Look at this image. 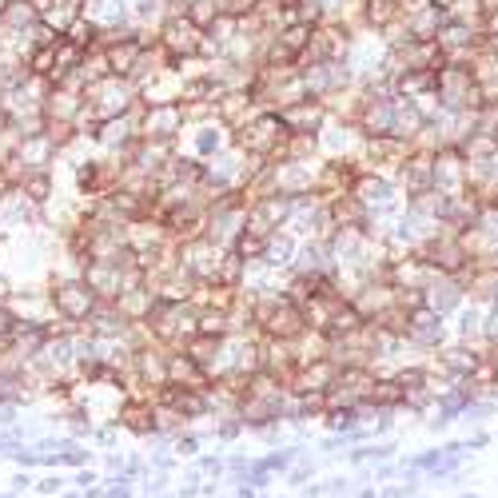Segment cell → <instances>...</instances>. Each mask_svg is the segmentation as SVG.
Wrapping results in <instances>:
<instances>
[{
    "mask_svg": "<svg viewBox=\"0 0 498 498\" xmlns=\"http://www.w3.org/2000/svg\"><path fill=\"white\" fill-rule=\"evenodd\" d=\"M423 128H427V112L418 108V100L415 96H395V136L418 144Z\"/></svg>",
    "mask_w": 498,
    "mask_h": 498,
    "instance_id": "4316f807",
    "label": "cell"
},
{
    "mask_svg": "<svg viewBox=\"0 0 498 498\" xmlns=\"http://www.w3.org/2000/svg\"><path fill=\"white\" fill-rule=\"evenodd\" d=\"M411 148H415V144H411V140H402V136H363L359 163H363V168H375V172H386V176H395Z\"/></svg>",
    "mask_w": 498,
    "mask_h": 498,
    "instance_id": "ba28073f",
    "label": "cell"
},
{
    "mask_svg": "<svg viewBox=\"0 0 498 498\" xmlns=\"http://www.w3.org/2000/svg\"><path fill=\"white\" fill-rule=\"evenodd\" d=\"M231 251L240 259H247V263H256V259H263V251H267V240H263V235H251V231H240L235 243H231Z\"/></svg>",
    "mask_w": 498,
    "mask_h": 498,
    "instance_id": "8d00e7d4",
    "label": "cell"
},
{
    "mask_svg": "<svg viewBox=\"0 0 498 498\" xmlns=\"http://www.w3.org/2000/svg\"><path fill=\"white\" fill-rule=\"evenodd\" d=\"M486 443H490V434H486V431H474V434H470V438L463 443V447H466V450H482Z\"/></svg>",
    "mask_w": 498,
    "mask_h": 498,
    "instance_id": "f35d334b",
    "label": "cell"
},
{
    "mask_svg": "<svg viewBox=\"0 0 498 498\" xmlns=\"http://www.w3.org/2000/svg\"><path fill=\"white\" fill-rule=\"evenodd\" d=\"M112 303L128 323H144L148 315H152V307L160 303V295H156V287H152L148 279H136V283H128V287L116 295Z\"/></svg>",
    "mask_w": 498,
    "mask_h": 498,
    "instance_id": "d6986e66",
    "label": "cell"
},
{
    "mask_svg": "<svg viewBox=\"0 0 498 498\" xmlns=\"http://www.w3.org/2000/svg\"><path fill=\"white\" fill-rule=\"evenodd\" d=\"M355 124H359L363 136H395V96L391 100H363Z\"/></svg>",
    "mask_w": 498,
    "mask_h": 498,
    "instance_id": "44dd1931",
    "label": "cell"
},
{
    "mask_svg": "<svg viewBox=\"0 0 498 498\" xmlns=\"http://www.w3.org/2000/svg\"><path fill=\"white\" fill-rule=\"evenodd\" d=\"M431 176H434V152L415 144L407 152V160L399 163L395 184H399L402 195H415V192H427V188H431Z\"/></svg>",
    "mask_w": 498,
    "mask_h": 498,
    "instance_id": "5bb4252c",
    "label": "cell"
},
{
    "mask_svg": "<svg viewBox=\"0 0 498 498\" xmlns=\"http://www.w3.org/2000/svg\"><path fill=\"white\" fill-rule=\"evenodd\" d=\"M438 48L447 52V60L470 64L482 52V28L479 24H463V20H447V28L438 33Z\"/></svg>",
    "mask_w": 498,
    "mask_h": 498,
    "instance_id": "7c38bea8",
    "label": "cell"
},
{
    "mask_svg": "<svg viewBox=\"0 0 498 498\" xmlns=\"http://www.w3.org/2000/svg\"><path fill=\"white\" fill-rule=\"evenodd\" d=\"M64 33H68V40H76V44H80L84 52H96V48H104V24H100L96 17H88V12L72 20V24H68Z\"/></svg>",
    "mask_w": 498,
    "mask_h": 498,
    "instance_id": "4dcf8cb0",
    "label": "cell"
},
{
    "mask_svg": "<svg viewBox=\"0 0 498 498\" xmlns=\"http://www.w3.org/2000/svg\"><path fill=\"white\" fill-rule=\"evenodd\" d=\"M116 427L140 434V438L156 434V402L136 399V395H132V399H120V407H116Z\"/></svg>",
    "mask_w": 498,
    "mask_h": 498,
    "instance_id": "ffe728a7",
    "label": "cell"
},
{
    "mask_svg": "<svg viewBox=\"0 0 498 498\" xmlns=\"http://www.w3.org/2000/svg\"><path fill=\"white\" fill-rule=\"evenodd\" d=\"M136 104H140V88H136L128 76H104L100 84H92V88L84 92L80 132L88 136V128H92V124H100V120H112V116H128Z\"/></svg>",
    "mask_w": 498,
    "mask_h": 498,
    "instance_id": "6da1fadb",
    "label": "cell"
},
{
    "mask_svg": "<svg viewBox=\"0 0 498 498\" xmlns=\"http://www.w3.org/2000/svg\"><path fill=\"white\" fill-rule=\"evenodd\" d=\"M427 92H434L431 68H407L395 76V96H427Z\"/></svg>",
    "mask_w": 498,
    "mask_h": 498,
    "instance_id": "1f68e13d",
    "label": "cell"
},
{
    "mask_svg": "<svg viewBox=\"0 0 498 498\" xmlns=\"http://www.w3.org/2000/svg\"><path fill=\"white\" fill-rule=\"evenodd\" d=\"M104 56L112 64V76H132L140 56H144V36H120V40H104Z\"/></svg>",
    "mask_w": 498,
    "mask_h": 498,
    "instance_id": "cb8c5ba5",
    "label": "cell"
},
{
    "mask_svg": "<svg viewBox=\"0 0 498 498\" xmlns=\"http://www.w3.org/2000/svg\"><path fill=\"white\" fill-rule=\"evenodd\" d=\"M243 275H247V259H240L231 247L224 251V259H220V272H215V283H224V287H243Z\"/></svg>",
    "mask_w": 498,
    "mask_h": 498,
    "instance_id": "836d02e7",
    "label": "cell"
},
{
    "mask_svg": "<svg viewBox=\"0 0 498 498\" xmlns=\"http://www.w3.org/2000/svg\"><path fill=\"white\" fill-rule=\"evenodd\" d=\"M156 402V399H152ZM188 431V418L179 415L176 407H163V402H156V434L160 438H176V434Z\"/></svg>",
    "mask_w": 498,
    "mask_h": 498,
    "instance_id": "e575fe53",
    "label": "cell"
},
{
    "mask_svg": "<svg viewBox=\"0 0 498 498\" xmlns=\"http://www.w3.org/2000/svg\"><path fill=\"white\" fill-rule=\"evenodd\" d=\"M275 188L283 195H307L315 192V163H303V160H283L275 163Z\"/></svg>",
    "mask_w": 498,
    "mask_h": 498,
    "instance_id": "7402d4cb",
    "label": "cell"
},
{
    "mask_svg": "<svg viewBox=\"0 0 498 498\" xmlns=\"http://www.w3.org/2000/svg\"><path fill=\"white\" fill-rule=\"evenodd\" d=\"M220 17H224V4H220V0H188V20H192L195 28L208 33Z\"/></svg>",
    "mask_w": 498,
    "mask_h": 498,
    "instance_id": "d590c367",
    "label": "cell"
},
{
    "mask_svg": "<svg viewBox=\"0 0 498 498\" xmlns=\"http://www.w3.org/2000/svg\"><path fill=\"white\" fill-rule=\"evenodd\" d=\"M168 383H179V386H195V391H208L211 386V375L199 363H195L192 355L176 347V351H168Z\"/></svg>",
    "mask_w": 498,
    "mask_h": 498,
    "instance_id": "d4e9b609",
    "label": "cell"
},
{
    "mask_svg": "<svg viewBox=\"0 0 498 498\" xmlns=\"http://www.w3.org/2000/svg\"><path fill=\"white\" fill-rule=\"evenodd\" d=\"M339 379V363L331 355H323V359H311L303 367H295V375L287 379V391L291 395H299V399H323Z\"/></svg>",
    "mask_w": 498,
    "mask_h": 498,
    "instance_id": "52a82bcc",
    "label": "cell"
},
{
    "mask_svg": "<svg viewBox=\"0 0 498 498\" xmlns=\"http://www.w3.org/2000/svg\"><path fill=\"white\" fill-rule=\"evenodd\" d=\"M227 247H215L211 240H188L179 243V263L192 272L195 283H215V272H220V259H224Z\"/></svg>",
    "mask_w": 498,
    "mask_h": 498,
    "instance_id": "30bf717a",
    "label": "cell"
},
{
    "mask_svg": "<svg viewBox=\"0 0 498 498\" xmlns=\"http://www.w3.org/2000/svg\"><path fill=\"white\" fill-rule=\"evenodd\" d=\"M490 136H495V144H498V120H495V128H490Z\"/></svg>",
    "mask_w": 498,
    "mask_h": 498,
    "instance_id": "60d3db41",
    "label": "cell"
},
{
    "mask_svg": "<svg viewBox=\"0 0 498 498\" xmlns=\"http://www.w3.org/2000/svg\"><path fill=\"white\" fill-rule=\"evenodd\" d=\"M279 116H283V124L291 132H315L319 136L327 128V120H331V108L319 96H303V100H295V104H287V108H279Z\"/></svg>",
    "mask_w": 498,
    "mask_h": 498,
    "instance_id": "2e32d148",
    "label": "cell"
},
{
    "mask_svg": "<svg viewBox=\"0 0 498 498\" xmlns=\"http://www.w3.org/2000/svg\"><path fill=\"white\" fill-rule=\"evenodd\" d=\"M17 192L24 195L28 204L44 208V204H52V195H56V179H52V172H24V176L17 179Z\"/></svg>",
    "mask_w": 498,
    "mask_h": 498,
    "instance_id": "f546056e",
    "label": "cell"
},
{
    "mask_svg": "<svg viewBox=\"0 0 498 498\" xmlns=\"http://www.w3.org/2000/svg\"><path fill=\"white\" fill-rule=\"evenodd\" d=\"M295 251H299V240L291 235L287 227H279L272 240H267L263 263H267V267H275V272H291V263H295Z\"/></svg>",
    "mask_w": 498,
    "mask_h": 498,
    "instance_id": "f1b7e54d",
    "label": "cell"
},
{
    "mask_svg": "<svg viewBox=\"0 0 498 498\" xmlns=\"http://www.w3.org/2000/svg\"><path fill=\"white\" fill-rule=\"evenodd\" d=\"M450 335L463 343H482V303L466 299L454 315H450Z\"/></svg>",
    "mask_w": 498,
    "mask_h": 498,
    "instance_id": "83f0119b",
    "label": "cell"
},
{
    "mask_svg": "<svg viewBox=\"0 0 498 498\" xmlns=\"http://www.w3.org/2000/svg\"><path fill=\"white\" fill-rule=\"evenodd\" d=\"M423 295H427V307H431V311H438V315L450 319V315L466 303V283L459 279V275H438L434 272V279L427 283Z\"/></svg>",
    "mask_w": 498,
    "mask_h": 498,
    "instance_id": "ac0fdd59",
    "label": "cell"
},
{
    "mask_svg": "<svg viewBox=\"0 0 498 498\" xmlns=\"http://www.w3.org/2000/svg\"><path fill=\"white\" fill-rule=\"evenodd\" d=\"M447 339H450V319L447 315H438V311H431V307L407 311V343H411L418 355H434Z\"/></svg>",
    "mask_w": 498,
    "mask_h": 498,
    "instance_id": "8992f818",
    "label": "cell"
},
{
    "mask_svg": "<svg viewBox=\"0 0 498 498\" xmlns=\"http://www.w3.org/2000/svg\"><path fill=\"white\" fill-rule=\"evenodd\" d=\"M128 12L140 28H160L168 20V0H128Z\"/></svg>",
    "mask_w": 498,
    "mask_h": 498,
    "instance_id": "d6a6232c",
    "label": "cell"
},
{
    "mask_svg": "<svg viewBox=\"0 0 498 498\" xmlns=\"http://www.w3.org/2000/svg\"><path fill=\"white\" fill-rule=\"evenodd\" d=\"M482 343H498V303L482 307Z\"/></svg>",
    "mask_w": 498,
    "mask_h": 498,
    "instance_id": "74e56055",
    "label": "cell"
},
{
    "mask_svg": "<svg viewBox=\"0 0 498 498\" xmlns=\"http://www.w3.org/2000/svg\"><path fill=\"white\" fill-rule=\"evenodd\" d=\"M431 188L438 195H463V192H470V188H466V156H463V148H438V152H434Z\"/></svg>",
    "mask_w": 498,
    "mask_h": 498,
    "instance_id": "9c48e42d",
    "label": "cell"
},
{
    "mask_svg": "<svg viewBox=\"0 0 498 498\" xmlns=\"http://www.w3.org/2000/svg\"><path fill=\"white\" fill-rule=\"evenodd\" d=\"M327 211H331V224H335V231H347V227L367 231V224H371L367 204H363L355 192H343V195H335V199H327Z\"/></svg>",
    "mask_w": 498,
    "mask_h": 498,
    "instance_id": "603a6c76",
    "label": "cell"
},
{
    "mask_svg": "<svg viewBox=\"0 0 498 498\" xmlns=\"http://www.w3.org/2000/svg\"><path fill=\"white\" fill-rule=\"evenodd\" d=\"M48 303L56 311V319L68 327H88V319L96 315V307L104 303L96 295V287L84 275H60L48 283Z\"/></svg>",
    "mask_w": 498,
    "mask_h": 498,
    "instance_id": "3957f363",
    "label": "cell"
},
{
    "mask_svg": "<svg viewBox=\"0 0 498 498\" xmlns=\"http://www.w3.org/2000/svg\"><path fill=\"white\" fill-rule=\"evenodd\" d=\"M56 156H60V148L52 144V136L40 128V132H24V136H20L12 160H17L24 172H52Z\"/></svg>",
    "mask_w": 498,
    "mask_h": 498,
    "instance_id": "9a60e30c",
    "label": "cell"
},
{
    "mask_svg": "<svg viewBox=\"0 0 498 498\" xmlns=\"http://www.w3.org/2000/svg\"><path fill=\"white\" fill-rule=\"evenodd\" d=\"M371 411H402V383L395 379V371H375V383L367 391Z\"/></svg>",
    "mask_w": 498,
    "mask_h": 498,
    "instance_id": "484cf974",
    "label": "cell"
},
{
    "mask_svg": "<svg viewBox=\"0 0 498 498\" xmlns=\"http://www.w3.org/2000/svg\"><path fill=\"white\" fill-rule=\"evenodd\" d=\"M231 148V128L227 124H220L215 116L211 120H199V124H192L188 128V152H192L195 160H215L220 152H227Z\"/></svg>",
    "mask_w": 498,
    "mask_h": 498,
    "instance_id": "4fadbf2b",
    "label": "cell"
},
{
    "mask_svg": "<svg viewBox=\"0 0 498 498\" xmlns=\"http://www.w3.org/2000/svg\"><path fill=\"white\" fill-rule=\"evenodd\" d=\"M88 140L96 144V152H112V156H128L136 140H140V104L128 116H112L88 128Z\"/></svg>",
    "mask_w": 498,
    "mask_h": 498,
    "instance_id": "5b68a950",
    "label": "cell"
},
{
    "mask_svg": "<svg viewBox=\"0 0 498 498\" xmlns=\"http://www.w3.org/2000/svg\"><path fill=\"white\" fill-rule=\"evenodd\" d=\"M490 12H498V0H482V17H490Z\"/></svg>",
    "mask_w": 498,
    "mask_h": 498,
    "instance_id": "ab89813d",
    "label": "cell"
},
{
    "mask_svg": "<svg viewBox=\"0 0 498 498\" xmlns=\"http://www.w3.org/2000/svg\"><path fill=\"white\" fill-rule=\"evenodd\" d=\"M144 327L160 347L176 351L199 331V311H195L192 299H160L152 307V315L144 319Z\"/></svg>",
    "mask_w": 498,
    "mask_h": 498,
    "instance_id": "7a4b0ae2",
    "label": "cell"
},
{
    "mask_svg": "<svg viewBox=\"0 0 498 498\" xmlns=\"http://www.w3.org/2000/svg\"><path fill=\"white\" fill-rule=\"evenodd\" d=\"M188 112L179 100H163V104H144L140 100V140H160V144H179L188 136Z\"/></svg>",
    "mask_w": 498,
    "mask_h": 498,
    "instance_id": "277c9868",
    "label": "cell"
},
{
    "mask_svg": "<svg viewBox=\"0 0 498 498\" xmlns=\"http://www.w3.org/2000/svg\"><path fill=\"white\" fill-rule=\"evenodd\" d=\"M44 124H80L84 120V92L52 84V92L44 96Z\"/></svg>",
    "mask_w": 498,
    "mask_h": 498,
    "instance_id": "e0dca14e",
    "label": "cell"
},
{
    "mask_svg": "<svg viewBox=\"0 0 498 498\" xmlns=\"http://www.w3.org/2000/svg\"><path fill=\"white\" fill-rule=\"evenodd\" d=\"M351 303L367 323H375V319H383L391 307H399V299H395V287L386 279H363V283H355Z\"/></svg>",
    "mask_w": 498,
    "mask_h": 498,
    "instance_id": "8fae6325",
    "label": "cell"
}]
</instances>
